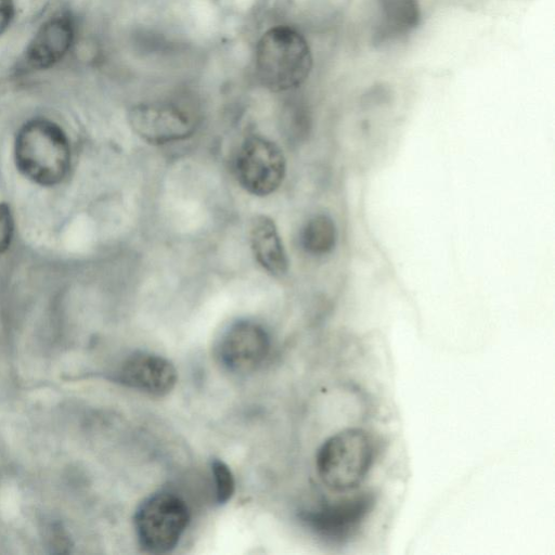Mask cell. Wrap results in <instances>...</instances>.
I'll use <instances>...</instances> for the list:
<instances>
[{
  "instance_id": "3957f363",
  "label": "cell",
  "mask_w": 555,
  "mask_h": 555,
  "mask_svg": "<svg viewBox=\"0 0 555 555\" xmlns=\"http://www.w3.org/2000/svg\"><path fill=\"white\" fill-rule=\"evenodd\" d=\"M373 437L362 428H346L328 437L317 453L315 466L321 481L336 492L358 488L375 459Z\"/></svg>"
},
{
  "instance_id": "8fae6325",
  "label": "cell",
  "mask_w": 555,
  "mask_h": 555,
  "mask_svg": "<svg viewBox=\"0 0 555 555\" xmlns=\"http://www.w3.org/2000/svg\"><path fill=\"white\" fill-rule=\"evenodd\" d=\"M249 241L257 262L269 273L282 275L288 270V258L274 221L256 216L250 224Z\"/></svg>"
},
{
  "instance_id": "8992f818",
  "label": "cell",
  "mask_w": 555,
  "mask_h": 555,
  "mask_svg": "<svg viewBox=\"0 0 555 555\" xmlns=\"http://www.w3.org/2000/svg\"><path fill=\"white\" fill-rule=\"evenodd\" d=\"M132 130L151 144H166L191 137L196 128L194 116L170 101L143 102L128 112Z\"/></svg>"
},
{
  "instance_id": "7a4b0ae2",
  "label": "cell",
  "mask_w": 555,
  "mask_h": 555,
  "mask_svg": "<svg viewBox=\"0 0 555 555\" xmlns=\"http://www.w3.org/2000/svg\"><path fill=\"white\" fill-rule=\"evenodd\" d=\"M14 156L21 173L44 186L60 183L70 167V147L65 132L43 118L29 120L20 129Z\"/></svg>"
},
{
  "instance_id": "277c9868",
  "label": "cell",
  "mask_w": 555,
  "mask_h": 555,
  "mask_svg": "<svg viewBox=\"0 0 555 555\" xmlns=\"http://www.w3.org/2000/svg\"><path fill=\"white\" fill-rule=\"evenodd\" d=\"M190 521L185 501L170 491L146 498L134 514V528L141 547L153 554L176 547Z\"/></svg>"
},
{
  "instance_id": "ba28073f",
  "label": "cell",
  "mask_w": 555,
  "mask_h": 555,
  "mask_svg": "<svg viewBox=\"0 0 555 555\" xmlns=\"http://www.w3.org/2000/svg\"><path fill=\"white\" fill-rule=\"evenodd\" d=\"M374 506V495L363 492L308 512L304 520L319 535L331 541H344L354 534Z\"/></svg>"
},
{
  "instance_id": "6da1fadb",
  "label": "cell",
  "mask_w": 555,
  "mask_h": 555,
  "mask_svg": "<svg viewBox=\"0 0 555 555\" xmlns=\"http://www.w3.org/2000/svg\"><path fill=\"white\" fill-rule=\"evenodd\" d=\"M313 65L310 46L304 35L287 25L264 31L255 48V69L260 83L272 92L298 88Z\"/></svg>"
},
{
  "instance_id": "9c48e42d",
  "label": "cell",
  "mask_w": 555,
  "mask_h": 555,
  "mask_svg": "<svg viewBox=\"0 0 555 555\" xmlns=\"http://www.w3.org/2000/svg\"><path fill=\"white\" fill-rule=\"evenodd\" d=\"M118 379L130 388L160 397L175 387L177 371L170 361L158 354L137 352L122 363Z\"/></svg>"
},
{
  "instance_id": "4fadbf2b",
  "label": "cell",
  "mask_w": 555,
  "mask_h": 555,
  "mask_svg": "<svg viewBox=\"0 0 555 555\" xmlns=\"http://www.w3.org/2000/svg\"><path fill=\"white\" fill-rule=\"evenodd\" d=\"M211 472L215 480V493L218 504L227 503L233 495L235 482L229 466L221 460L211 462Z\"/></svg>"
},
{
  "instance_id": "5bb4252c",
  "label": "cell",
  "mask_w": 555,
  "mask_h": 555,
  "mask_svg": "<svg viewBox=\"0 0 555 555\" xmlns=\"http://www.w3.org/2000/svg\"><path fill=\"white\" fill-rule=\"evenodd\" d=\"M14 234V219L10 207L0 203V256L9 248Z\"/></svg>"
},
{
  "instance_id": "7c38bea8",
  "label": "cell",
  "mask_w": 555,
  "mask_h": 555,
  "mask_svg": "<svg viewBox=\"0 0 555 555\" xmlns=\"http://www.w3.org/2000/svg\"><path fill=\"white\" fill-rule=\"evenodd\" d=\"M336 241V225L331 217L323 214L310 218L300 233L301 246L311 255L328 254L334 249Z\"/></svg>"
},
{
  "instance_id": "30bf717a",
  "label": "cell",
  "mask_w": 555,
  "mask_h": 555,
  "mask_svg": "<svg viewBox=\"0 0 555 555\" xmlns=\"http://www.w3.org/2000/svg\"><path fill=\"white\" fill-rule=\"evenodd\" d=\"M74 25L66 15L48 20L37 30L23 55L25 69L42 70L60 62L70 49Z\"/></svg>"
},
{
  "instance_id": "9a60e30c",
  "label": "cell",
  "mask_w": 555,
  "mask_h": 555,
  "mask_svg": "<svg viewBox=\"0 0 555 555\" xmlns=\"http://www.w3.org/2000/svg\"><path fill=\"white\" fill-rule=\"evenodd\" d=\"M13 0H0V35L3 34L5 29L9 27L13 18Z\"/></svg>"
},
{
  "instance_id": "5b68a950",
  "label": "cell",
  "mask_w": 555,
  "mask_h": 555,
  "mask_svg": "<svg viewBox=\"0 0 555 555\" xmlns=\"http://www.w3.org/2000/svg\"><path fill=\"white\" fill-rule=\"evenodd\" d=\"M285 172V157L274 142L253 135L241 145L235 158V176L246 192L267 196L280 188Z\"/></svg>"
},
{
  "instance_id": "52a82bcc",
  "label": "cell",
  "mask_w": 555,
  "mask_h": 555,
  "mask_svg": "<svg viewBox=\"0 0 555 555\" xmlns=\"http://www.w3.org/2000/svg\"><path fill=\"white\" fill-rule=\"evenodd\" d=\"M269 350L268 332L250 320L231 324L221 335L216 348L222 366L238 374L256 370L264 361Z\"/></svg>"
}]
</instances>
